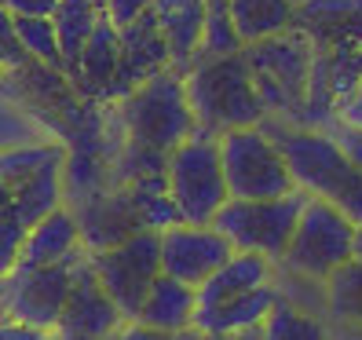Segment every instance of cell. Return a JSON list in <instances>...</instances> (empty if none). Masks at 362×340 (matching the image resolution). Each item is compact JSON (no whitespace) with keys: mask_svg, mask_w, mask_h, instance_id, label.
<instances>
[{"mask_svg":"<svg viewBox=\"0 0 362 340\" xmlns=\"http://www.w3.org/2000/svg\"><path fill=\"white\" fill-rule=\"evenodd\" d=\"M260 129L279 143L296 187L308 190L311 198L337 205L355 227H362V168L351 165L329 132L286 117H264Z\"/></svg>","mask_w":362,"mask_h":340,"instance_id":"obj_1","label":"cell"},{"mask_svg":"<svg viewBox=\"0 0 362 340\" xmlns=\"http://www.w3.org/2000/svg\"><path fill=\"white\" fill-rule=\"evenodd\" d=\"M187 102L194 110V132L227 136L234 129H252L267 117V106L257 92V81L242 52L234 55H202L183 74Z\"/></svg>","mask_w":362,"mask_h":340,"instance_id":"obj_2","label":"cell"},{"mask_svg":"<svg viewBox=\"0 0 362 340\" xmlns=\"http://www.w3.org/2000/svg\"><path fill=\"white\" fill-rule=\"evenodd\" d=\"M124 143L173 154L183 139L194 136V110L187 102V84L180 70H161L143 81L124 99L110 102Z\"/></svg>","mask_w":362,"mask_h":340,"instance_id":"obj_3","label":"cell"},{"mask_svg":"<svg viewBox=\"0 0 362 340\" xmlns=\"http://www.w3.org/2000/svg\"><path fill=\"white\" fill-rule=\"evenodd\" d=\"M242 55H245L252 81H257V92L267 106V117H286V121L300 124L315 55H318V45L311 40V33L293 26L279 37L245 45Z\"/></svg>","mask_w":362,"mask_h":340,"instance_id":"obj_4","label":"cell"},{"mask_svg":"<svg viewBox=\"0 0 362 340\" xmlns=\"http://www.w3.org/2000/svg\"><path fill=\"white\" fill-rule=\"evenodd\" d=\"M165 183H168V198H173V205L180 212V223H212L216 212L230 201L220 139L202 136V132L183 139L168 154Z\"/></svg>","mask_w":362,"mask_h":340,"instance_id":"obj_5","label":"cell"},{"mask_svg":"<svg viewBox=\"0 0 362 340\" xmlns=\"http://www.w3.org/2000/svg\"><path fill=\"white\" fill-rule=\"evenodd\" d=\"M308 201L311 194L300 187L282 198H230L216 212L212 227L223 230L238 252H260L271 264H279L293 242V230L300 223Z\"/></svg>","mask_w":362,"mask_h":340,"instance_id":"obj_6","label":"cell"},{"mask_svg":"<svg viewBox=\"0 0 362 340\" xmlns=\"http://www.w3.org/2000/svg\"><path fill=\"white\" fill-rule=\"evenodd\" d=\"M355 223L340 212L337 205L311 198L300 223L293 230V242L286 249V257L274 264L296 279H311V282H326L337 267H344L355 260Z\"/></svg>","mask_w":362,"mask_h":340,"instance_id":"obj_7","label":"cell"},{"mask_svg":"<svg viewBox=\"0 0 362 340\" xmlns=\"http://www.w3.org/2000/svg\"><path fill=\"white\" fill-rule=\"evenodd\" d=\"M220 158L230 198H282L296 190L279 143L260 124L220 136Z\"/></svg>","mask_w":362,"mask_h":340,"instance_id":"obj_8","label":"cell"},{"mask_svg":"<svg viewBox=\"0 0 362 340\" xmlns=\"http://www.w3.org/2000/svg\"><path fill=\"white\" fill-rule=\"evenodd\" d=\"M88 267L124 318H139V307L161 274V230H136L110 249L88 252Z\"/></svg>","mask_w":362,"mask_h":340,"instance_id":"obj_9","label":"cell"},{"mask_svg":"<svg viewBox=\"0 0 362 340\" xmlns=\"http://www.w3.org/2000/svg\"><path fill=\"white\" fill-rule=\"evenodd\" d=\"M77 264H59V267H26V264H18L8 279H0V304L8 307L11 322H23V326L40 329V333H52L59 326V318H62V307H66Z\"/></svg>","mask_w":362,"mask_h":340,"instance_id":"obj_10","label":"cell"},{"mask_svg":"<svg viewBox=\"0 0 362 340\" xmlns=\"http://www.w3.org/2000/svg\"><path fill=\"white\" fill-rule=\"evenodd\" d=\"M230 238L212 223H173L161 230V274L187 282V286H205L230 257H234Z\"/></svg>","mask_w":362,"mask_h":340,"instance_id":"obj_11","label":"cell"},{"mask_svg":"<svg viewBox=\"0 0 362 340\" xmlns=\"http://www.w3.org/2000/svg\"><path fill=\"white\" fill-rule=\"evenodd\" d=\"M124 322L129 318L110 300V293L103 289L95 271L88 267V257H84L74 267V286L66 296V307H62V318L48 336L52 340H110Z\"/></svg>","mask_w":362,"mask_h":340,"instance_id":"obj_12","label":"cell"},{"mask_svg":"<svg viewBox=\"0 0 362 340\" xmlns=\"http://www.w3.org/2000/svg\"><path fill=\"white\" fill-rule=\"evenodd\" d=\"M161 70H173V52H168V40L158 26L154 11H143L136 23L121 30V66L106 102L124 99L132 88H139L143 81H151Z\"/></svg>","mask_w":362,"mask_h":340,"instance_id":"obj_13","label":"cell"},{"mask_svg":"<svg viewBox=\"0 0 362 340\" xmlns=\"http://www.w3.org/2000/svg\"><path fill=\"white\" fill-rule=\"evenodd\" d=\"M88 257L84 249V235H81V223L74 216L70 205L55 209L52 216H45L40 223H33L26 230V242H23V260L26 267H59V264H77Z\"/></svg>","mask_w":362,"mask_h":340,"instance_id":"obj_14","label":"cell"},{"mask_svg":"<svg viewBox=\"0 0 362 340\" xmlns=\"http://www.w3.org/2000/svg\"><path fill=\"white\" fill-rule=\"evenodd\" d=\"M151 11L173 52V70L187 74L205 45V0H154Z\"/></svg>","mask_w":362,"mask_h":340,"instance_id":"obj_15","label":"cell"},{"mask_svg":"<svg viewBox=\"0 0 362 340\" xmlns=\"http://www.w3.org/2000/svg\"><path fill=\"white\" fill-rule=\"evenodd\" d=\"M117 66H121V30L106 18H99V26L88 40V48L81 55V66L74 74V88L81 99H92V102H106L114 88V77H117Z\"/></svg>","mask_w":362,"mask_h":340,"instance_id":"obj_16","label":"cell"},{"mask_svg":"<svg viewBox=\"0 0 362 340\" xmlns=\"http://www.w3.org/2000/svg\"><path fill=\"white\" fill-rule=\"evenodd\" d=\"M194 315H198V289L173 279V274H158L139 307V322L180 336L187 329H194Z\"/></svg>","mask_w":362,"mask_h":340,"instance_id":"obj_17","label":"cell"},{"mask_svg":"<svg viewBox=\"0 0 362 340\" xmlns=\"http://www.w3.org/2000/svg\"><path fill=\"white\" fill-rule=\"evenodd\" d=\"M271 282H274V264L267 257H260V252H234L205 286H198V311L238 300V296Z\"/></svg>","mask_w":362,"mask_h":340,"instance_id":"obj_18","label":"cell"},{"mask_svg":"<svg viewBox=\"0 0 362 340\" xmlns=\"http://www.w3.org/2000/svg\"><path fill=\"white\" fill-rule=\"evenodd\" d=\"M296 26L308 30L315 45L329 37V48L333 45L362 48V0H304L296 8Z\"/></svg>","mask_w":362,"mask_h":340,"instance_id":"obj_19","label":"cell"},{"mask_svg":"<svg viewBox=\"0 0 362 340\" xmlns=\"http://www.w3.org/2000/svg\"><path fill=\"white\" fill-rule=\"evenodd\" d=\"M282 300V289L279 282H271V286H260V289H252L245 296H238V300H227L220 307H205L194 315V329L202 333H242V329H260L264 326V318L274 311V304Z\"/></svg>","mask_w":362,"mask_h":340,"instance_id":"obj_20","label":"cell"},{"mask_svg":"<svg viewBox=\"0 0 362 340\" xmlns=\"http://www.w3.org/2000/svg\"><path fill=\"white\" fill-rule=\"evenodd\" d=\"M103 18V8L95 0H62L55 8L52 23H55V33H59V48H62V74L74 81L77 66H81V55L88 48V40Z\"/></svg>","mask_w":362,"mask_h":340,"instance_id":"obj_21","label":"cell"},{"mask_svg":"<svg viewBox=\"0 0 362 340\" xmlns=\"http://www.w3.org/2000/svg\"><path fill=\"white\" fill-rule=\"evenodd\" d=\"M230 18L238 30L242 48L257 40L279 37L296 26V4L293 0H230Z\"/></svg>","mask_w":362,"mask_h":340,"instance_id":"obj_22","label":"cell"},{"mask_svg":"<svg viewBox=\"0 0 362 340\" xmlns=\"http://www.w3.org/2000/svg\"><path fill=\"white\" fill-rule=\"evenodd\" d=\"M66 165V161H62ZM62 165H48L37 176H30L26 183L11 187V209L15 216L26 227L40 223L45 216H52L55 209L66 205V187H62Z\"/></svg>","mask_w":362,"mask_h":340,"instance_id":"obj_23","label":"cell"},{"mask_svg":"<svg viewBox=\"0 0 362 340\" xmlns=\"http://www.w3.org/2000/svg\"><path fill=\"white\" fill-rule=\"evenodd\" d=\"M66 143L52 139V143H33V146H15V151H0V180L8 187L26 183L30 176H37L48 165H62L66 161Z\"/></svg>","mask_w":362,"mask_h":340,"instance_id":"obj_24","label":"cell"},{"mask_svg":"<svg viewBox=\"0 0 362 340\" xmlns=\"http://www.w3.org/2000/svg\"><path fill=\"white\" fill-rule=\"evenodd\" d=\"M59 139L48 121L40 117L26 102H0V151H15V146H33V143H52Z\"/></svg>","mask_w":362,"mask_h":340,"instance_id":"obj_25","label":"cell"},{"mask_svg":"<svg viewBox=\"0 0 362 340\" xmlns=\"http://www.w3.org/2000/svg\"><path fill=\"white\" fill-rule=\"evenodd\" d=\"M326 289V311L337 322H358L362 326V260H348L322 282Z\"/></svg>","mask_w":362,"mask_h":340,"instance_id":"obj_26","label":"cell"},{"mask_svg":"<svg viewBox=\"0 0 362 340\" xmlns=\"http://www.w3.org/2000/svg\"><path fill=\"white\" fill-rule=\"evenodd\" d=\"M264 340H326V326L304 307H296L293 300H282L274 304V311L264 318L260 326Z\"/></svg>","mask_w":362,"mask_h":340,"instance_id":"obj_27","label":"cell"},{"mask_svg":"<svg viewBox=\"0 0 362 340\" xmlns=\"http://www.w3.org/2000/svg\"><path fill=\"white\" fill-rule=\"evenodd\" d=\"M15 33L18 45L33 62H45L52 70H62V48H59V33L52 18H15Z\"/></svg>","mask_w":362,"mask_h":340,"instance_id":"obj_28","label":"cell"},{"mask_svg":"<svg viewBox=\"0 0 362 340\" xmlns=\"http://www.w3.org/2000/svg\"><path fill=\"white\" fill-rule=\"evenodd\" d=\"M242 52L238 30L230 18V0H205V45L202 55H234Z\"/></svg>","mask_w":362,"mask_h":340,"instance_id":"obj_29","label":"cell"},{"mask_svg":"<svg viewBox=\"0 0 362 340\" xmlns=\"http://www.w3.org/2000/svg\"><path fill=\"white\" fill-rule=\"evenodd\" d=\"M26 230H30V227L15 216V209L0 212V279H8V274L18 267V260H23Z\"/></svg>","mask_w":362,"mask_h":340,"instance_id":"obj_30","label":"cell"},{"mask_svg":"<svg viewBox=\"0 0 362 340\" xmlns=\"http://www.w3.org/2000/svg\"><path fill=\"white\" fill-rule=\"evenodd\" d=\"M30 62V55L23 52V45H18V33H15V15L0 4V70H23Z\"/></svg>","mask_w":362,"mask_h":340,"instance_id":"obj_31","label":"cell"},{"mask_svg":"<svg viewBox=\"0 0 362 340\" xmlns=\"http://www.w3.org/2000/svg\"><path fill=\"white\" fill-rule=\"evenodd\" d=\"M322 132H329L337 143H340V151H344L351 158L355 168H362V129H351V124H340V121H329Z\"/></svg>","mask_w":362,"mask_h":340,"instance_id":"obj_32","label":"cell"},{"mask_svg":"<svg viewBox=\"0 0 362 340\" xmlns=\"http://www.w3.org/2000/svg\"><path fill=\"white\" fill-rule=\"evenodd\" d=\"M151 4L154 0H106V18L117 26V30H124L129 23H136V18L143 15V11H151Z\"/></svg>","mask_w":362,"mask_h":340,"instance_id":"obj_33","label":"cell"},{"mask_svg":"<svg viewBox=\"0 0 362 340\" xmlns=\"http://www.w3.org/2000/svg\"><path fill=\"white\" fill-rule=\"evenodd\" d=\"M333 121L351 124V129H362V84L333 102Z\"/></svg>","mask_w":362,"mask_h":340,"instance_id":"obj_34","label":"cell"},{"mask_svg":"<svg viewBox=\"0 0 362 340\" xmlns=\"http://www.w3.org/2000/svg\"><path fill=\"white\" fill-rule=\"evenodd\" d=\"M62 0H4V8L15 18H52Z\"/></svg>","mask_w":362,"mask_h":340,"instance_id":"obj_35","label":"cell"},{"mask_svg":"<svg viewBox=\"0 0 362 340\" xmlns=\"http://www.w3.org/2000/svg\"><path fill=\"white\" fill-rule=\"evenodd\" d=\"M110 340H180V336H173V333H161V329H151V326H143L139 318H129Z\"/></svg>","mask_w":362,"mask_h":340,"instance_id":"obj_36","label":"cell"},{"mask_svg":"<svg viewBox=\"0 0 362 340\" xmlns=\"http://www.w3.org/2000/svg\"><path fill=\"white\" fill-rule=\"evenodd\" d=\"M0 340H52V336L40 329H30L23 322H0Z\"/></svg>","mask_w":362,"mask_h":340,"instance_id":"obj_37","label":"cell"},{"mask_svg":"<svg viewBox=\"0 0 362 340\" xmlns=\"http://www.w3.org/2000/svg\"><path fill=\"white\" fill-rule=\"evenodd\" d=\"M180 340H234V336H223V333H202V329H187V333H180Z\"/></svg>","mask_w":362,"mask_h":340,"instance_id":"obj_38","label":"cell"},{"mask_svg":"<svg viewBox=\"0 0 362 340\" xmlns=\"http://www.w3.org/2000/svg\"><path fill=\"white\" fill-rule=\"evenodd\" d=\"M8 209H11V187L0 180V212H8Z\"/></svg>","mask_w":362,"mask_h":340,"instance_id":"obj_39","label":"cell"},{"mask_svg":"<svg viewBox=\"0 0 362 340\" xmlns=\"http://www.w3.org/2000/svg\"><path fill=\"white\" fill-rule=\"evenodd\" d=\"M355 260H362V227L355 230Z\"/></svg>","mask_w":362,"mask_h":340,"instance_id":"obj_40","label":"cell"},{"mask_svg":"<svg viewBox=\"0 0 362 340\" xmlns=\"http://www.w3.org/2000/svg\"><path fill=\"white\" fill-rule=\"evenodd\" d=\"M95 4H99V8H106V0H95Z\"/></svg>","mask_w":362,"mask_h":340,"instance_id":"obj_41","label":"cell"},{"mask_svg":"<svg viewBox=\"0 0 362 340\" xmlns=\"http://www.w3.org/2000/svg\"><path fill=\"white\" fill-rule=\"evenodd\" d=\"M293 4H296V8H300V4H304V0H293Z\"/></svg>","mask_w":362,"mask_h":340,"instance_id":"obj_42","label":"cell"},{"mask_svg":"<svg viewBox=\"0 0 362 340\" xmlns=\"http://www.w3.org/2000/svg\"><path fill=\"white\" fill-rule=\"evenodd\" d=\"M0 4H4V0H0Z\"/></svg>","mask_w":362,"mask_h":340,"instance_id":"obj_43","label":"cell"}]
</instances>
